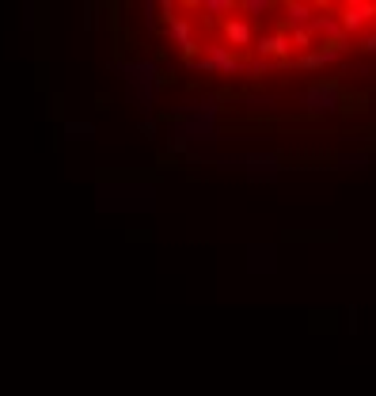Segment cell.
I'll return each mask as SVG.
<instances>
[{"label": "cell", "mask_w": 376, "mask_h": 396, "mask_svg": "<svg viewBox=\"0 0 376 396\" xmlns=\"http://www.w3.org/2000/svg\"><path fill=\"white\" fill-rule=\"evenodd\" d=\"M277 267V248L274 244H251L247 248V271L262 274V271H274Z\"/></svg>", "instance_id": "10"}, {"label": "cell", "mask_w": 376, "mask_h": 396, "mask_svg": "<svg viewBox=\"0 0 376 396\" xmlns=\"http://www.w3.org/2000/svg\"><path fill=\"white\" fill-rule=\"evenodd\" d=\"M240 103H243V107H251V111H270V115L277 111V96H266V92H247Z\"/></svg>", "instance_id": "14"}, {"label": "cell", "mask_w": 376, "mask_h": 396, "mask_svg": "<svg viewBox=\"0 0 376 396\" xmlns=\"http://www.w3.org/2000/svg\"><path fill=\"white\" fill-rule=\"evenodd\" d=\"M187 65H190V69H198V73H221V76H232V73H243L247 57L236 54L229 42H217V46H205V54H202V57H190Z\"/></svg>", "instance_id": "4"}, {"label": "cell", "mask_w": 376, "mask_h": 396, "mask_svg": "<svg viewBox=\"0 0 376 396\" xmlns=\"http://www.w3.org/2000/svg\"><path fill=\"white\" fill-rule=\"evenodd\" d=\"M373 157L369 153H346V157H338V168L342 171H357V168H369Z\"/></svg>", "instance_id": "15"}, {"label": "cell", "mask_w": 376, "mask_h": 396, "mask_svg": "<svg viewBox=\"0 0 376 396\" xmlns=\"http://www.w3.org/2000/svg\"><path fill=\"white\" fill-rule=\"evenodd\" d=\"M296 103H301L304 115H319V118L338 115L342 111V88L335 80H312L296 92Z\"/></svg>", "instance_id": "3"}, {"label": "cell", "mask_w": 376, "mask_h": 396, "mask_svg": "<svg viewBox=\"0 0 376 396\" xmlns=\"http://www.w3.org/2000/svg\"><path fill=\"white\" fill-rule=\"evenodd\" d=\"M141 134H145V137H156V134H160V122H152V118H145V122H141Z\"/></svg>", "instance_id": "20"}, {"label": "cell", "mask_w": 376, "mask_h": 396, "mask_svg": "<svg viewBox=\"0 0 376 396\" xmlns=\"http://www.w3.org/2000/svg\"><path fill=\"white\" fill-rule=\"evenodd\" d=\"M209 164H229V168H240L247 179H255V183H262V179H274L277 171H282V160L274 157V153H209Z\"/></svg>", "instance_id": "2"}, {"label": "cell", "mask_w": 376, "mask_h": 396, "mask_svg": "<svg viewBox=\"0 0 376 396\" xmlns=\"http://www.w3.org/2000/svg\"><path fill=\"white\" fill-rule=\"evenodd\" d=\"M357 42H361V46H357V50H361V54H376V27H373L369 34H361V38H357Z\"/></svg>", "instance_id": "19"}, {"label": "cell", "mask_w": 376, "mask_h": 396, "mask_svg": "<svg viewBox=\"0 0 376 396\" xmlns=\"http://www.w3.org/2000/svg\"><path fill=\"white\" fill-rule=\"evenodd\" d=\"M346 50H349V42H346V46H335V42H316L308 54H296L293 65H296V69H327V65L342 62Z\"/></svg>", "instance_id": "7"}, {"label": "cell", "mask_w": 376, "mask_h": 396, "mask_svg": "<svg viewBox=\"0 0 376 396\" xmlns=\"http://www.w3.org/2000/svg\"><path fill=\"white\" fill-rule=\"evenodd\" d=\"M312 20H316V4H296V0L282 4V27H289V31H308Z\"/></svg>", "instance_id": "8"}, {"label": "cell", "mask_w": 376, "mask_h": 396, "mask_svg": "<svg viewBox=\"0 0 376 396\" xmlns=\"http://www.w3.org/2000/svg\"><path fill=\"white\" fill-rule=\"evenodd\" d=\"M168 38H171V42H179V50H182L187 57H194L198 38H194V27H190L187 15H175V20H168Z\"/></svg>", "instance_id": "9"}, {"label": "cell", "mask_w": 376, "mask_h": 396, "mask_svg": "<svg viewBox=\"0 0 376 396\" xmlns=\"http://www.w3.org/2000/svg\"><path fill=\"white\" fill-rule=\"evenodd\" d=\"M255 57H266V62H285V57L293 54V42L289 34H285V27L277 31H266V34H255Z\"/></svg>", "instance_id": "6"}, {"label": "cell", "mask_w": 376, "mask_h": 396, "mask_svg": "<svg viewBox=\"0 0 376 396\" xmlns=\"http://www.w3.org/2000/svg\"><path fill=\"white\" fill-rule=\"evenodd\" d=\"M156 12H160V4H156V0H145V4H141V20H145V27H156V20H160Z\"/></svg>", "instance_id": "17"}, {"label": "cell", "mask_w": 376, "mask_h": 396, "mask_svg": "<svg viewBox=\"0 0 376 396\" xmlns=\"http://www.w3.org/2000/svg\"><path fill=\"white\" fill-rule=\"evenodd\" d=\"M65 134L68 137H80V141H84V137H95V126L92 122H65Z\"/></svg>", "instance_id": "16"}, {"label": "cell", "mask_w": 376, "mask_h": 396, "mask_svg": "<svg viewBox=\"0 0 376 396\" xmlns=\"http://www.w3.org/2000/svg\"><path fill=\"white\" fill-rule=\"evenodd\" d=\"M110 69L122 76L129 103H137L141 111H152L156 107V96H160V84H164L160 65L148 62V57H141V62H115Z\"/></svg>", "instance_id": "1"}, {"label": "cell", "mask_w": 376, "mask_h": 396, "mask_svg": "<svg viewBox=\"0 0 376 396\" xmlns=\"http://www.w3.org/2000/svg\"><path fill=\"white\" fill-rule=\"evenodd\" d=\"M198 12H202L205 20H232V12H240V4H236V0H202Z\"/></svg>", "instance_id": "12"}, {"label": "cell", "mask_w": 376, "mask_h": 396, "mask_svg": "<svg viewBox=\"0 0 376 396\" xmlns=\"http://www.w3.org/2000/svg\"><path fill=\"white\" fill-rule=\"evenodd\" d=\"M338 20H342L346 38H354V34H369L376 27V4L373 0H346V4L338 8Z\"/></svg>", "instance_id": "5"}, {"label": "cell", "mask_w": 376, "mask_h": 396, "mask_svg": "<svg viewBox=\"0 0 376 396\" xmlns=\"http://www.w3.org/2000/svg\"><path fill=\"white\" fill-rule=\"evenodd\" d=\"M270 12H277V4H270V0H240L243 20H266Z\"/></svg>", "instance_id": "13"}, {"label": "cell", "mask_w": 376, "mask_h": 396, "mask_svg": "<svg viewBox=\"0 0 376 396\" xmlns=\"http://www.w3.org/2000/svg\"><path fill=\"white\" fill-rule=\"evenodd\" d=\"M243 69H247L251 76H259V73H270L274 62H266V57H247V65H243Z\"/></svg>", "instance_id": "18"}, {"label": "cell", "mask_w": 376, "mask_h": 396, "mask_svg": "<svg viewBox=\"0 0 376 396\" xmlns=\"http://www.w3.org/2000/svg\"><path fill=\"white\" fill-rule=\"evenodd\" d=\"M224 38H229V46H255V31H251V23L243 20V15H232V20H224Z\"/></svg>", "instance_id": "11"}]
</instances>
